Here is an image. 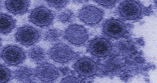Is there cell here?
I'll return each instance as SVG.
<instances>
[{
    "label": "cell",
    "mask_w": 157,
    "mask_h": 83,
    "mask_svg": "<svg viewBox=\"0 0 157 83\" xmlns=\"http://www.w3.org/2000/svg\"><path fill=\"white\" fill-rule=\"evenodd\" d=\"M35 73L36 78L45 83L56 81L60 75L59 70L56 66L45 61L38 63L35 69Z\"/></svg>",
    "instance_id": "9"
},
{
    "label": "cell",
    "mask_w": 157,
    "mask_h": 83,
    "mask_svg": "<svg viewBox=\"0 0 157 83\" xmlns=\"http://www.w3.org/2000/svg\"><path fill=\"white\" fill-rule=\"evenodd\" d=\"M3 7V3L2 0H0V10L2 9Z\"/></svg>",
    "instance_id": "23"
},
{
    "label": "cell",
    "mask_w": 157,
    "mask_h": 83,
    "mask_svg": "<svg viewBox=\"0 0 157 83\" xmlns=\"http://www.w3.org/2000/svg\"><path fill=\"white\" fill-rule=\"evenodd\" d=\"M76 15L72 10L66 9L59 13L57 16V20L60 23L68 24L75 20Z\"/></svg>",
    "instance_id": "17"
},
{
    "label": "cell",
    "mask_w": 157,
    "mask_h": 83,
    "mask_svg": "<svg viewBox=\"0 0 157 83\" xmlns=\"http://www.w3.org/2000/svg\"><path fill=\"white\" fill-rule=\"evenodd\" d=\"M73 67L78 74L84 78L94 76L98 70L96 63L92 59L88 57H82L77 60Z\"/></svg>",
    "instance_id": "11"
},
{
    "label": "cell",
    "mask_w": 157,
    "mask_h": 83,
    "mask_svg": "<svg viewBox=\"0 0 157 83\" xmlns=\"http://www.w3.org/2000/svg\"><path fill=\"white\" fill-rule=\"evenodd\" d=\"M104 14V11L96 6L86 5L78 11L77 17L84 24L95 26L102 20Z\"/></svg>",
    "instance_id": "5"
},
{
    "label": "cell",
    "mask_w": 157,
    "mask_h": 83,
    "mask_svg": "<svg viewBox=\"0 0 157 83\" xmlns=\"http://www.w3.org/2000/svg\"><path fill=\"white\" fill-rule=\"evenodd\" d=\"M16 21L7 13H0V34H8L16 27Z\"/></svg>",
    "instance_id": "14"
},
{
    "label": "cell",
    "mask_w": 157,
    "mask_h": 83,
    "mask_svg": "<svg viewBox=\"0 0 157 83\" xmlns=\"http://www.w3.org/2000/svg\"><path fill=\"white\" fill-rule=\"evenodd\" d=\"M102 32L106 36L117 39L123 37L127 31L126 25L118 19L110 18L103 23Z\"/></svg>",
    "instance_id": "8"
},
{
    "label": "cell",
    "mask_w": 157,
    "mask_h": 83,
    "mask_svg": "<svg viewBox=\"0 0 157 83\" xmlns=\"http://www.w3.org/2000/svg\"><path fill=\"white\" fill-rule=\"evenodd\" d=\"M27 55L32 61L38 64L45 61L47 57L44 49L39 46L31 47L28 50Z\"/></svg>",
    "instance_id": "15"
},
{
    "label": "cell",
    "mask_w": 157,
    "mask_h": 83,
    "mask_svg": "<svg viewBox=\"0 0 157 83\" xmlns=\"http://www.w3.org/2000/svg\"><path fill=\"white\" fill-rule=\"evenodd\" d=\"M73 3L77 4H84L88 3L90 0H71Z\"/></svg>",
    "instance_id": "22"
},
{
    "label": "cell",
    "mask_w": 157,
    "mask_h": 83,
    "mask_svg": "<svg viewBox=\"0 0 157 83\" xmlns=\"http://www.w3.org/2000/svg\"><path fill=\"white\" fill-rule=\"evenodd\" d=\"M4 6L7 10L14 15H22L29 10V0H5Z\"/></svg>",
    "instance_id": "12"
},
{
    "label": "cell",
    "mask_w": 157,
    "mask_h": 83,
    "mask_svg": "<svg viewBox=\"0 0 157 83\" xmlns=\"http://www.w3.org/2000/svg\"><path fill=\"white\" fill-rule=\"evenodd\" d=\"M49 7L56 10H62L67 7L71 0H44Z\"/></svg>",
    "instance_id": "19"
},
{
    "label": "cell",
    "mask_w": 157,
    "mask_h": 83,
    "mask_svg": "<svg viewBox=\"0 0 157 83\" xmlns=\"http://www.w3.org/2000/svg\"><path fill=\"white\" fill-rule=\"evenodd\" d=\"M139 0H123L117 8L116 13L123 20H140L147 10Z\"/></svg>",
    "instance_id": "1"
},
{
    "label": "cell",
    "mask_w": 157,
    "mask_h": 83,
    "mask_svg": "<svg viewBox=\"0 0 157 83\" xmlns=\"http://www.w3.org/2000/svg\"><path fill=\"white\" fill-rule=\"evenodd\" d=\"M48 55L50 59L59 63L65 64L76 57V53L66 44L58 43L49 49Z\"/></svg>",
    "instance_id": "6"
},
{
    "label": "cell",
    "mask_w": 157,
    "mask_h": 83,
    "mask_svg": "<svg viewBox=\"0 0 157 83\" xmlns=\"http://www.w3.org/2000/svg\"><path fill=\"white\" fill-rule=\"evenodd\" d=\"M93 1L105 9H112L116 5L119 0H93Z\"/></svg>",
    "instance_id": "20"
},
{
    "label": "cell",
    "mask_w": 157,
    "mask_h": 83,
    "mask_svg": "<svg viewBox=\"0 0 157 83\" xmlns=\"http://www.w3.org/2000/svg\"><path fill=\"white\" fill-rule=\"evenodd\" d=\"M2 46V40L1 39V38H0V48H1V47Z\"/></svg>",
    "instance_id": "24"
},
{
    "label": "cell",
    "mask_w": 157,
    "mask_h": 83,
    "mask_svg": "<svg viewBox=\"0 0 157 83\" xmlns=\"http://www.w3.org/2000/svg\"><path fill=\"white\" fill-rule=\"evenodd\" d=\"M64 39L69 43L76 45H83L89 38L87 29L82 25L72 24L69 25L63 33Z\"/></svg>",
    "instance_id": "4"
},
{
    "label": "cell",
    "mask_w": 157,
    "mask_h": 83,
    "mask_svg": "<svg viewBox=\"0 0 157 83\" xmlns=\"http://www.w3.org/2000/svg\"><path fill=\"white\" fill-rule=\"evenodd\" d=\"M113 48L111 42L104 37H96L89 43L88 51L96 57L101 58L109 55Z\"/></svg>",
    "instance_id": "10"
},
{
    "label": "cell",
    "mask_w": 157,
    "mask_h": 83,
    "mask_svg": "<svg viewBox=\"0 0 157 83\" xmlns=\"http://www.w3.org/2000/svg\"><path fill=\"white\" fill-rule=\"evenodd\" d=\"M12 76V72L10 69L4 65L0 64V83L9 82Z\"/></svg>",
    "instance_id": "18"
},
{
    "label": "cell",
    "mask_w": 157,
    "mask_h": 83,
    "mask_svg": "<svg viewBox=\"0 0 157 83\" xmlns=\"http://www.w3.org/2000/svg\"><path fill=\"white\" fill-rule=\"evenodd\" d=\"M42 34L41 31L31 25H24L17 30L15 34L16 42L25 46H31L38 42Z\"/></svg>",
    "instance_id": "3"
},
{
    "label": "cell",
    "mask_w": 157,
    "mask_h": 83,
    "mask_svg": "<svg viewBox=\"0 0 157 83\" xmlns=\"http://www.w3.org/2000/svg\"><path fill=\"white\" fill-rule=\"evenodd\" d=\"M83 82V80L81 78L70 76L64 78L61 80V83H81Z\"/></svg>",
    "instance_id": "21"
},
{
    "label": "cell",
    "mask_w": 157,
    "mask_h": 83,
    "mask_svg": "<svg viewBox=\"0 0 157 83\" xmlns=\"http://www.w3.org/2000/svg\"><path fill=\"white\" fill-rule=\"evenodd\" d=\"M0 56L10 66H18L22 63L26 58L25 51L16 45H9L2 50Z\"/></svg>",
    "instance_id": "7"
},
{
    "label": "cell",
    "mask_w": 157,
    "mask_h": 83,
    "mask_svg": "<svg viewBox=\"0 0 157 83\" xmlns=\"http://www.w3.org/2000/svg\"><path fill=\"white\" fill-rule=\"evenodd\" d=\"M13 76L22 82H33L36 78L34 69L27 66H22L15 69Z\"/></svg>",
    "instance_id": "13"
},
{
    "label": "cell",
    "mask_w": 157,
    "mask_h": 83,
    "mask_svg": "<svg viewBox=\"0 0 157 83\" xmlns=\"http://www.w3.org/2000/svg\"><path fill=\"white\" fill-rule=\"evenodd\" d=\"M62 36H63L62 31L57 28L48 29L43 34L44 40L49 43H56L59 42Z\"/></svg>",
    "instance_id": "16"
},
{
    "label": "cell",
    "mask_w": 157,
    "mask_h": 83,
    "mask_svg": "<svg viewBox=\"0 0 157 83\" xmlns=\"http://www.w3.org/2000/svg\"><path fill=\"white\" fill-rule=\"evenodd\" d=\"M56 18L54 13L44 6L36 7L30 13L29 21L41 28H46L53 24Z\"/></svg>",
    "instance_id": "2"
}]
</instances>
